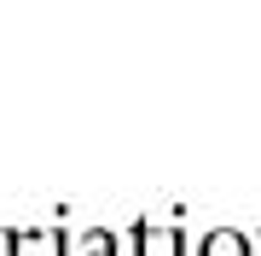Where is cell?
I'll return each mask as SVG.
<instances>
[{
	"instance_id": "obj_1",
	"label": "cell",
	"mask_w": 261,
	"mask_h": 256,
	"mask_svg": "<svg viewBox=\"0 0 261 256\" xmlns=\"http://www.w3.org/2000/svg\"><path fill=\"white\" fill-rule=\"evenodd\" d=\"M12 256H64V233H53V227H18L12 233Z\"/></svg>"
},
{
	"instance_id": "obj_2",
	"label": "cell",
	"mask_w": 261,
	"mask_h": 256,
	"mask_svg": "<svg viewBox=\"0 0 261 256\" xmlns=\"http://www.w3.org/2000/svg\"><path fill=\"white\" fill-rule=\"evenodd\" d=\"M134 250H140V256H180V227L140 221V227H134Z\"/></svg>"
},
{
	"instance_id": "obj_3",
	"label": "cell",
	"mask_w": 261,
	"mask_h": 256,
	"mask_svg": "<svg viewBox=\"0 0 261 256\" xmlns=\"http://www.w3.org/2000/svg\"><path fill=\"white\" fill-rule=\"evenodd\" d=\"M197 256H250V239H244L238 227H215V233H203Z\"/></svg>"
},
{
	"instance_id": "obj_4",
	"label": "cell",
	"mask_w": 261,
	"mask_h": 256,
	"mask_svg": "<svg viewBox=\"0 0 261 256\" xmlns=\"http://www.w3.org/2000/svg\"><path fill=\"white\" fill-rule=\"evenodd\" d=\"M75 256H116V239L105 227H93V233H82V250H75Z\"/></svg>"
},
{
	"instance_id": "obj_5",
	"label": "cell",
	"mask_w": 261,
	"mask_h": 256,
	"mask_svg": "<svg viewBox=\"0 0 261 256\" xmlns=\"http://www.w3.org/2000/svg\"><path fill=\"white\" fill-rule=\"evenodd\" d=\"M0 256H12V233H0Z\"/></svg>"
}]
</instances>
